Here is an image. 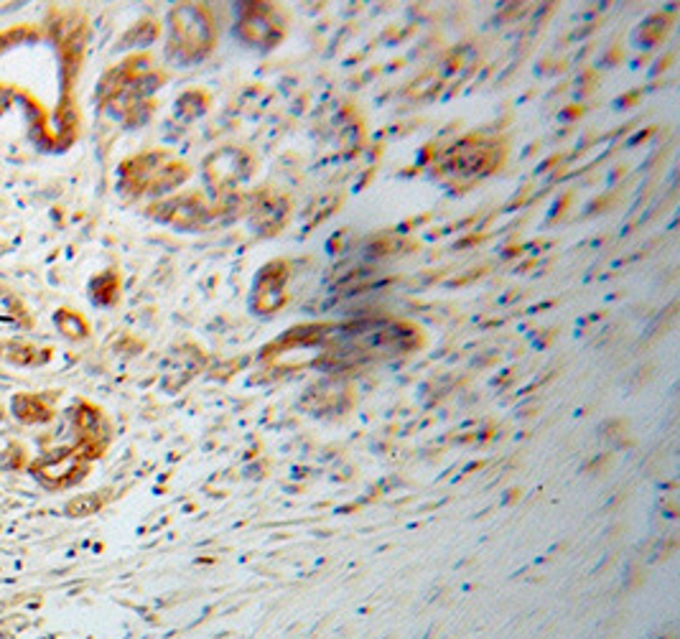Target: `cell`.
<instances>
[{
	"label": "cell",
	"mask_w": 680,
	"mask_h": 639,
	"mask_svg": "<svg viewBox=\"0 0 680 639\" xmlns=\"http://www.w3.org/2000/svg\"><path fill=\"white\" fill-rule=\"evenodd\" d=\"M209 209L201 205V199L197 195L191 197H174L166 201H158V205L148 207V214L154 220L179 227V230H189V227H199L207 220Z\"/></svg>",
	"instance_id": "cell-7"
},
{
	"label": "cell",
	"mask_w": 680,
	"mask_h": 639,
	"mask_svg": "<svg viewBox=\"0 0 680 639\" xmlns=\"http://www.w3.org/2000/svg\"><path fill=\"white\" fill-rule=\"evenodd\" d=\"M54 324H56V329L62 332L70 342H82L90 336L87 318L77 314V311H72V308H59L54 314Z\"/></svg>",
	"instance_id": "cell-12"
},
{
	"label": "cell",
	"mask_w": 680,
	"mask_h": 639,
	"mask_svg": "<svg viewBox=\"0 0 680 639\" xmlns=\"http://www.w3.org/2000/svg\"><path fill=\"white\" fill-rule=\"evenodd\" d=\"M105 504V494L103 492H92V494H82V497H74L64 504V515L72 520L80 517H90L95 515V512Z\"/></svg>",
	"instance_id": "cell-13"
},
{
	"label": "cell",
	"mask_w": 680,
	"mask_h": 639,
	"mask_svg": "<svg viewBox=\"0 0 680 639\" xmlns=\"http://www.w3.org/2000/svg\"><path fill=\"white\" fill-rule=\"evenodd\" d=\"M90 457L82 451V446H64V449H54L49 453H41L29 464V474L36 479L46 490L59 492L70 490V486L80 484L82 479L90 474Z\"/></svg>",
	"instance_id": "cell-3"
},
{
	"label": "cell",
	"mask_w": 680,
	"mask_h": 639,
	"mask_svg": "<svg viewBox=\"0 0 680 639\" xmlns=\"http://www.w3.org/2000/svg\"><path fill=\"white\" fill-rule=\"evenodd\" d=\"M0 420H3V406H0Z\"/></svg>",
	"instance_id": "cell-14"
},
{
	"label": "cell",
	"mask_w": 680,
	"mask_h": 639,
	"mask_svg": "<svg viewBox=\"0 0 680 639\" xmlns=\"http://www.w3.org/2000/svg\"><path fill=\"white\" fill-rule=\"evenodd\" d=\"M502 156H505V150L498 143L484 138H467L451 148L443 168L451 176H457V179H474V176L490 174V168L500 166Z\"/></svg>",
	"instance_id": "cell-4"
},
{
	"label": "cell",
	"mask_w": 680,
	"mask_h": 639,
	"mask_svg": "<svg viewBox=\"0 0 680 639\" xmlns=\"http://www.w3.org/2000/svg\"><path fill=\"white\" fill-rule=\"evenodd\" d=\"M189 168L174 161L164 154V150H150V154H140L128 158L121 166V189L130 197L143 195H166L187 181Z\"/></svg>",
	"instance_id": "cell-1"
},
{
	"label": "cell",
	"mask_w": 680,
	"mask_h": 639,
	"mask_svg": "<svg viewBox=\"0 0 680 639\" xmlns=\"http://www.w3.org/2000/svg\"><path fill=\"white\" fill-rule=\"evenodd\" d=\"M11 413L23 426H46L56 418L54 395L49 392H15L11 398Z\"/></svg>",
	"instance_id": "cell-9"
},
{
	"label": "cell",
	"mask_w": 680,
	"mask_h": 639,
	"mask_svg": "<svg viewBox=\"0 0 680 639\" xmlns=\"http://www.w3.org/2000/svg\"><path fill=\"white\" fill-rule=\"evenodd\" d=\"M72 428L77 436V446H82L90 461L103 457L107 441H111V426H107L103 410L92 402H77L72 410Z\"/></svg>",
	"instance_id": "cell-6"
},
{
	"label": "cell",
	"mask_w": 680,
	"mask_h": 639,
	"mask_svg": "<svg viewBox=\"0 0 680 639\" xmlns=\"http://www.w3.org/2000/svg\"><path fill=\"white\" fill-rule=\"evenodd\" d=\"M215 49V21L205 6H176L169 13V56L181 64L205 59Z\"/></svg>",
	"instance_id": "cell-2"
},
{
	"label": "cell",
	"mask_w": 680,
	"mask_h": 639,
	"mask_svg": "<svg viewBox=\"0 0 680 639\" xmlns=\"http://www.w3.org/2000/svg\"><path fill=\"white\" fill-rule=\"evenodd\" d=\"M283 21L275 6L255 3L248 6V11L240 15L238 21V36L245 41L248 46H255L260 52L279 46L283 39Z\"/></svg>",
	"instance_id": "cell-5"
},
{
	"label": "cell",
	"mask_w": 680,
	"mask_h": 639,
	"mask_svg": "<svg viewBox=\"0 0 680 639\" xmlns=\"http://www.w3.org/2000/svg\"><path fill=\"white\" fill-rule=\"evenodd\" d=\"M117 296H121V275L115 271H105L92 279L90 283V298L97 306H113Z\"/></svg>",
	"instance_id": "cell-11"
},
{
	"label": "cell",
	"mask_w": 680,
	"mask_h": 639,
	"mask_svg": "<svg viewBox=\"0 0 680 639\" xmlns=\"http://www.w3.org/2000/svg\"><path fill=\"white\" fill-rule=\"evenodd\" d=\"M0 359L11 362L15 367H41L52 359V349L49 347H36L31 342H19V339H8L0 342Z\"/></svg>",
	"instance_id": "cell-10"
},
{
	"label": "cell",
	"mask_w": 680,
	"mask_h": 639,
	"mask_svg": "<svg viewBox=\"0 0 680 639\" xmlns=\"http://www.w3.org/2000/svg\"><path fill=\"white\" fill-rule=\"evenodd\" d=\"M285 281H289V265L271 263L258 273L253 291V308L260 314H273L285 304Z\"/></svg>",
	"instance_id": "cell-8"
}]
</instances>
